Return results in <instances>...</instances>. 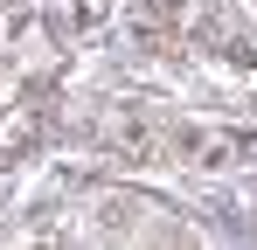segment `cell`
<instances>
[{
    "label": "cell",
    "instance_id": "6da1fadb",
    "mask_svg": "<svg viewBox=\"0 0 257 250\" xmlns=\"http://www.w3.org/2000/svg\"><path fill=\"white\" fill-rule=\"evenodd\" d=\"M84 132H90L97 153H111V160H125V167H160V160L174 153V125H153L146 111H132V104L97 111Z\"/></svg>",
    "mask_w": 257,
    "mask_h": 250
},
{
    "label": "cell",
    "instance_id": "7a4b0ae2",
    "mask_svg": "<svg viewBox=\"0 0 257 250\" xmlns=\"http://www.w3.org/2000/svg\"><path fill=\"white\" fill-rule=\"evenodd\" d=\"M174 153L195 167H243V160H257V132H243V125H174Z\"/></svg>",
    "mask_w": 257,
    "mask_h": 250
}]
</instances>
